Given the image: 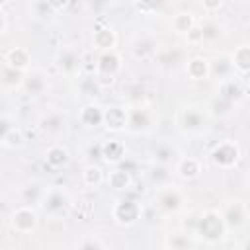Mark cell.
<instances>
[{
	"instance_id": "cell-28",
	"label": "cell",
	"mask_w": 250,
	"mask_h": 250,
	"mask_svg": "<svg viewBox=\"0 0 250 250\" xmlns=\"http://www.w3.org/2000/svg\"><path fill=\"white\" fill-rule=\"evenodd\" d=\"M23 82V72H18L14 68H10L8 64H2L0 66V84L14 90V88H20Z\"/></svg>"
},
{
	"instance_id": "cell-23",
	"label": "cell",
	"mask_w": 250,
	"mask_h": 250,
	"mask_svg": "<svg viewBox=\"0 0 250 250\" xmlns=\"http://www.w3.org/2000/svg\"><path fill=\"white\" fill-rule=\"evenodd\" d=\"M64 125H66V121H64V115L61 111H51L39 119V129L45 135H53V137L61 135L64 131Z\"/></svg>"
},
{
	"instance_id": "cell-15",
	"label": "cell",
	"mask_w": 250,
	"mask_h": 250,
	"mask_svg": "<svg viewBox=\"0 0 250 250\" xmlns=\"http://www.w3.org/2000/svg\"><path fill=\"white\" fill-rule=\"evenodd\" d=\"M174 172H176L178 178H182L186 182L197 180L201 176V160L195 158V156H182V158L176 160Z\"/></svg>"
},
{
	"instance_id": "cell-18",
	"label": "cell",
	"mask_w": 250,
	"mask_h": 250,
	"mask_svg": "<svg viewBox=\"0 0 250 250\" xmlns=\"http://www.w3.org/2000/svg\"><path fill=\"white\" fill-rule=\"evenodd\" d=\"M113 191H127V189H131V186H133V176H131V172L127 170V168H113V170H109L107 172V176H105V180H104Z\"/></svg>"
},
{
	"instance_id": "cell-6",
	"label": "cell",
	"mask_w": 250,
	"mask_h": 250,
	"mask_svg": "<svg viewBox=\"0 0 250 250\" xmlns=\"http://www.w3.org/2000/svg\"><path fill=\"white\" fill-rule=\"evenodd\" d=\"M184 191L178 188V186H162V188H156V195H154V203L160 211L164 213H178L182 207H184Z\"/></svg>"
},
{
	"instance_id": "cell-40",
	"label": "cell",
	"mask_w": 250,
	"mask_h": 250,
	"mask_svg": "<svg viewBox=\"0 0 250 250\" xmlns=\"http://www.w3.org/2000/svg\"><path fill=\"white\" fill-rule=\"evenodd\" d=\"M98 88H100V84H98L96 76H86V78H84V82H82V92H84L86 96H94V94L98 92Z\"/></svg>"
},
{
	"instance_id": "cell-21",
	"label": "cell",
	"mask_w": 250,
	"mask_h": 250,
	"mask_svg": "<svg viewBox=\"0 0 250 250\" xmlns=\"http://www.w3.org/2000/svg\"><path fill=\"white\" fill-rule=\"evenodd\" d=\"M100 150H102V160H105L109 164H119L127 154V148L119 139H109V141L102 143Z\"/></svg>"
},
{
	"instance_id": "cell-19",
	"label": "cell",
	"mask_w": 250,
	"mask_h": 250,
	"mask_svg": "<svg viewBox=\"0 0 250 250\" xmlns=\"http://www.w3.org/2000/svg\"><path fill=\"white\" fill-rule=\"evenodd\" d=\"M229 61H230V66H232V70H234L236 74L246 76L248 70H250V45H248V43L238 45V47L230 53Z\"/></svg>"
},
{
	"instance_id": "cell-30",
	"label": "cell",
	"mask_w": 250,
	"mask_h": 250,
	"mask_svg": "<svg viewBox=\"0 0 250 250\" xmlns=\"http://www.w3.org/2000/svg\"><path fill=\"white\" fill-rule=\"evenodd\" d=\"M209 74H213V76H217V78H221V80L230 78L232 66H230L229 57H217L213 62H209Z\"/></svg>"
},
{
	"instance_id": "cell-9",
	"label": "cell",
	"mask_w": 250,
	"mask_h": 250,
	"mask_svg": "<svg viewBox=\"0 0 250 250\" xmlns=\"http://www.w3.org/2000/svg\"><path fill=\"white\" fill-rule=\"evenodd\" d=\"M10 225H12V229H14L16 232H20V234H29V232H33V230L37 229V225H39V215H37V211H35L31 205H21V207H18V209L12 211V215H10Z\"/></svg>"
},
{
	"instance_id": "cell-34",
	"label": "cell",
	"mask_w": 250,
	"mask_h": 250,
	"mask_svg": "<svg viewBox=\"0 0 250 250\" xmlns=\"http://www.w3.org/2000/svg\"><path fill=\"white\" fill-rule=\"evenodd\" d=\"M23 143H25V137H23V131L20 127H12L8 131V135L4 137V141H2V145L8 146V148H21Z\"/></svg>"
},
{
	"instance_id": "cell-2",
	"label": "cell",
	"mask_w": 250,
	"mask_h": 250,
	"mask_svg": "<svg viewBox=\"0 0 250 250\" xmlns=\"http://www.w3.org/2000/svg\"><path fill=\"white\" fill-rule=\"evenodd\" d=\"M178 125L184 133L189 135H201L209 125V113L203 105L188 104L178 113Z\"/></svg>"
},
{
	"instance_id": "cell-38",
	"label": "cell",
	"mask_w": 250,
	"mask_h": 250,
	"mask_svg": "<svg viewBox=\"0 0 250 250\" xmlns=\"http://www.w3.org/2000/svg\"><path fill=\"white\" fill-rule=\"evenodd\" d=\"M186 41H188L189 47H199V45H203V37H201L199 25H195L193 29H189V31L186 33Z\"/></svg>"
},
{
	"instance_id": "cell-16",
	"label": "cell",
	"mask_w": 250,
	"mask_h": 250,
	"mask_svg": "<svg viewBox=\"0 0 250 250\" xmlns=\"http://www.w3.org/2000/svg\"><path fill=\"white\" fill-rule=\"evenodd\" d=\"M186 74L189 80L193 82H201V80H207L211 74H209V61L201 55H193L186 61Z\"/></svg>"
},
{
	"instance_id": "cell-11",
	"label": "cell",
	"mask_w": 250,
	"mask_h": 250,
	"mask_svg": "<svg viewBox=\"0 0 250 250\" xmlns=\"http://www.w3.org/2000/svg\"><path fill=\"white\" fill-rule=\"evenodd\" d=\"M223 215V221H225V227L227 230H232V229H240L246 225V219H248V209H246V203L240 201V199H234L230 201L225 211L221 213Z\"/></svg>"
},
{
	"instance_id": "cell-39",
	"label": "cell",
	"mask_w": 250,
	"mask_h": 250,
	"mask_svg": "<svg viewBox=\"0 0 250 250\" xmlns=\"http://www.w3.org/2000/svg\"><path fill=\"white\" fill-rule=\"evenodd\" d=\"M76 250H104V244L100 242V238H96V236H88V238H84V240L78 244Z\"/></svg>"
},
{
	"instance_id": "cell-33",
	"label": "cell",
	"mask_w": 250,
	"mask_h": 250,
	"mask_svg": "<svg viewBox=\"0 0 250 250\" xmlns=\"http://www.w3.org/2000/svg\"><path fill=\"white\" fill-rule=\"evenodd\" d=\"M176 156H178V152H176V148L172 145H158L154 148V160H156V164L170 166V162L176 160Z\"/></svg>"
},
{
	"instance_id": "cell-12",
	"label": "cell",
	"mask_w": 250,
	"mask_h": 250,
	"mask_svg": "<svg viewBox=\"0 0 250 250\" xmlns=\"http://www.w3.org/2000/svg\"><path fill=\"white\" fill-rule=\"evenodd\" d=\"M117 45V31L109 25V23H104V25H98L92 33V47L100 53L104 51H113Z\"/></svg>"
},
{
	"instance_id": "cell-5",
	"label": "cell",
	"mask_w": 250,
	"mask_h": 250,
	"mask_svg": "<svg viewBox=\"0 0 250 250\" xmlns=\"http://www.w3.org/2000/svg\"><path fill=\"white\" fill-rule=\"evenodd\" d=\"M121 66H123V62H121V55L113 49V51H104V53H100L98 55V61H96V80H98V84L100 86H104V84H111L113 80H115V76L121 72Z\"/></svg>"
},
{
	"instance_id": "cell-14",
	"label": "cell",
	"mask_w": 250,
	"mask_h": 250,
	"mask_svg": "<svg viewBox=\"0 0 250 250\" xmlns=\"http://www.w3.org/2000/svg\"><path fill=\"white\" fill-rule=\"evenodd\" d=\"M21 88H23V92L29 94V96H41V94H45L47 88H49V76H47L43 70H31V72L23 74Z\"/></svg>"
},
{
	"instance_id": "cell-37",
	"label": "cell",
	"mask_w": 250,
	"mask_h": 250,
	"mask_svg": "<svg viewBox=\"0 0 250 250\" xmlns=\"http://www.w3.org/2000/svg\"><path fill=\"white\" fill-rule=\"evenodd\" d=\"M230 107H232V104L229 102V100H225V98H221L219 94L213 98V102H211V105H209V109H207V113H213V115H227L229 111H230Z\"/></svg>"
},
{
	"instance_id": "cell-3",
	"label": "cell",
	"mask_w": 250,
	"mask_h": 250,
	"mask_svg": "<svg viewBox=\"0 0 250 250\" xmlns=\"http://www.w3.org/2000/svg\"><path fill=\"white\" fill-rule=\"evenodd\" d=\"M242 158V148L236 141L232 139H225V141H219L211 152H209V160L213 166L217 168H223V170H230L234 168Z\"/></svg>"
},
{
	"instance_id": "cell-25",
	"label": "cell",
	"mask_w": 250,
	"mask_h": 250,
	"mask_svg": "<svg viewBox=\"0 0 250 250\" xmlns=\"http://www.w3.org/2000/svg\"><path fill=\"white\" fill-rule=\"evenodd\" d=\"M166 248L164 250H193V234L188 232V230H174L166 236L164 240Z\"/></svg>"
},
{
	"instance_id": "cell-42",
	"label": "cell",
	"mask_w": 250,
	"mask_h": 250,
	"mask_svg": "<svg viewBox=\"0 0 250 250\" xmlns=\"http://www.w3.org/2000/svg\"><path fill=\"white\" fill-rule=\"evenodd\" d=\"M12 127H14V125H12V121H10L6 115H0V145H2L4 137L8 135V131H10Z\"/></svg>"
},
{
	"instance_id": "cell-20",
	"label": "cell",
	"mask_w": 250,
	"mask_h": 250,
	"mask_svg": "<svg viewBox=\"0 0 250 250\" xmlns=\"http://www.w3.org/2000/svg\"><path fill=\"white\" fill-rule=\"evenodd\" d=\"M78 121L84 127H90V129L92 127H100L102 121H104V107L100 104H94V102L82 105L80 111H78Z\"/></svg>"
},
{
	"instance_id": "cell-7",
	"label": "cell",
	"mask_w": 250,
	"mask_h": 250,
	"mask_svg": "<svg viewBox=\"0 0 250 250\" xmlns=\"http://www.w3.org/2000/svg\"><path fill=\"white\" fill-rule=\"evenodd\" d=\"M143 215V207L137 199H119L111 209V219L119 227H133Z\"/></svg>"
},
{
	"instance_id": "cell-29",
	"label": "cell",
	"mask_w": 250,
	"mask_h": 250,
	"mask_svg": "<svg viewBox=\"0 0 250 250\" xmlns=\"http://www.w3.org/2000/svg\"><path fill=\"white\" fill-rule=\"evenodd\" d=\"M61 6L59 4H53V2H33L29 6V12L37 20H51L53 16H57V10Z\"/></svg>"
},
{
	"instance_id": "cell-32",
	"label": "cell",
	"mask_w": 250,
	"mask_h": 250,
	"mask_svg": "<svg viewBox=\"0 0 250 250\" xmlns=\"http://www.w3.org/2000/svg\"><path fill=\"white\" fill-rule=\"evenodd\" d=\"M197 25H199L203 43H205V41H215V39H219L221 33H223L221 25H219L215 20H207V21H201V23H197Z\"/></svg>"
},
{
	"instance_id": "cell-41",
	"label": "cell",
	"mask_w": 250,
	"mask_h": 250,
	"mask_svg": "<svg viewBox=\"0 0 250 250\" xmlns=\"http://www.w3.org/2000/svg\"><path fill=\"white\" fill-rule=\"evenodd\" d=\"M201 8H203V12H217V10H221L223 8V0H205V2H201Z\"/></svg>"
},
{
	"instance_id": "cell-43",
	"label": "cell",
	"mask_w": 250,
	"mask_h": 250,
	"mask_svg": "<svg viewBox=\"0 0 250 250\" xmlns=\"http://www.w3.org/2000/svg\"><path fill=\"white\" fill-rule=\"evenodd\" d=\"M6 29H8V18H6V12L0 8V37L6 33Z\"/></svg>"
},
{
	"instance_id": "cell-10",
	"label": "cell",
	"mask_w": 250,
	"mask_h": 250,
	"mask_svg": "<svg viewBox=\"0 0 250 250\" xmlns=\"http://www.w3.org/2000/svg\"><path fill=\"white\" fill-rule=\"evenodd\" d=\"M102 125L111 133H121L127 129V107L119 104H111L104 107V121Z\"/></svg>"
},
{
	"instance_id": "cell-22",
	"label": "cell",
	"mask_w": 250,
	"mask_h": 250,
	"mask_svg": "<svg viewBox=\"0 0 250 250\" xmlns=\"http://www.w3.org/2000/svg\"><path fill=\"white\" fill-rule=\"evenodd\" d=\"M219 96H221V98H225V100H229L230 104L240 102V100L246 96L244 82H242L240 78H232V76H230V78H227V80H223Z\"/></svg>"
},
{
	"instance_id": "cell-36",
	"label": "cell",
	"mask_w": 250,
	"mask_h": 250,
	"mask_svg": "<svg viewBox=\"0 0 250 250\" xmlns=\"http://www.w3.org/2000/svg\"><path fill=\"white\" fill-rule=\"evenodd\" d=\"M150 180L156 188H162V186H168L170 182V168L168 166H162V164H156L150 172Z\"/></svg>"
},
{
	"instance_id": "cell-8",
	"label": "cell",
	"mask_w": 250,
	"mask_h": 250,
	"mask_svg": "<svg viewBox=\"0 0 250 250\" xmlns=\"http://www.w3.org/2000/svg\"><path fill=\"white\" fill-rule=\"evenodd\" d=\"M156 121L154 109H150L148 105H135L131 109H127V131L131 133H146L152 129Z\"/></svg>"
},
{
	"instance_id": "cell-13",
	"label": "cell",
	"mask_w": 250,
	"mask_h": 250,
	"mask_svg": "<svg viewBox=\"0 0 250 250\" xmlns=\"http://www.w3.org/2000/svg\"><path fill=\"white\" fill-rule=\"evenodd\" d=\"M31 51L27 47H12L6 55H4V64H8L10 68L18 70V72H27L31 66Z\"/></svg>"
},
{
	"instance_id": "cell-17",
	"label": "cell",
	"mask_w": 250,
	"mask_h": 250,
	"mask_svg": "<svg viewBox=\"0 0 250 250\" xmlns=\"http://www.w3.org/2000/svg\"><path fill=\"white\" fill-rule=\"evenodd\" d=\"M57 66L64 74H76L80 70V53L70 47H62L57 55Z\"/></svg>"
},
{
	"instance_id": "cell-24",
	"label": "cell",
	"mask_w": 250,
	"mask_h": 250,
	"mask_svg": "<svg viewBox=\"0 0 250 250\" xmlns=\"http://www.w3.org/2000/svg\"><path fill=\"white\" fill-rule=\"evenodd\" d=\"M45 162L51 166V168H55V170H59V168H64L68 162H70V152H68V148L64 146V145H51L47 150H45Z\"/></svg>"
},
{
	"instance_id": "cell-35",
	"label": "cell",
	"mask_w": 250,
	"mask_h": 250,
	"mask_svg": "<svg viewBox=\"0 0 250 250\" xmlns=\"http://www.w3.org/2000/svg\"><path fill=\"white\" fill-rule=\"evenodd\" d=\"M96 61H98V55H94V49L80 53V70H84L88 76H94L96 74Z\"/></svg>"
},
{
	"instance_id": "cell-44",
	"label": "cell",
	"mask_w": 250,
	"mask_h": 250,
	"mask_svg": "<svg viewBox=\"0 0 250 250\" xmlns=\"http://www.w3.org/2000/svg\"><path fill=\"white\" fill-rule=\"evenodd\" d=\"M133 8L139 10V12H141V10H143V12H150L154 6H150V4H133Z\"/></svg>"
},
{
	"instance_id": "cell-45",
	"label": "cell",
	"mask_w": 250,
	"mask_h": 250,
	"mask_svg": "<svg viewBox=\"0 0 250 250\" xmlns=\"http://www.w3.org/2000/svg\"><path fill=\"white\" fill-rule=\"evenodd\" d=\"M53 250H59V248H53Z\"/></svg>"
},
{
	"instance_id": "cell-31",
	"label": "cell",
	"mask_w": 250,
	"mask_h": 250,
	"mask_svg": "<svg viewBox=\"0 0 250 250\" xmlns=\"http://www.w3.org/2000/svg\"><path fill=\"white\" fill-rule=\"evenodd\" d=\"M133 53L137 59H146L150 55L156 53V43L152 37H143V39H137L135 45H133Z\"/></svg>"
},
{
	"instance_id": "cell-26",
	"label": "cell",
	"mask_w": 250,
	"mask_h": 250,
	"mask_svg": "<svg viewBox=\"0 0 250 250\" xmlns=\"http://www.w3.org/2000/svg\"><path fill=\"white\" fill-rule=\"evenodd\" d=\"M104 180H105V176H104L102 166H98V164H86L82 168V184L86 188H98V186L104 184Z\"/></svg>"
},
{
	"instance_id": "cell-27",
	"label": "cell",
	"mask_w": 250,
	"mask_h": 250,
	"mask_svg": "<svg viewBox=\"0 0 250 250\" xmlns=\"http://www.w3.org/2000/svg\"><path fill=\"white\" fill-rule=\"evenodd\" d=\"M197 25V18L193 12H178L174 18H172V27L176 33H188L189 29H193Z\"/></svg>"
},
{
	"instance_id": "cell-1",
	"label": "cell",
	"mask_w": 250,
	"mask_h": 250,
	"mask_svg": "<svg viewBox=\"0 0 250 250\" xmlns=\"http://www.w3.org/2000/svg\"><path fill=\"white\" fill-rule=\"evenodd\" d=\"M193 234H197V238H201L203 242H209V244L221 242L227 236V227H225L223 215L217 209L203 211L199 215V219H195Z\"/></svg>"
},
{
	"instance_id": "cell-4",
	"label": "cell",
	"mask_w": 250,
	"mask_h": 250,
	"mask_svg": "<svg viewBox=\"0 0 250 250\" xmlns=\"http://www.w3.org/2000/svg\"><path fill=\"white\" fill-rule=\"evenodd\" d=\"M39 207L49 217L61 219V217H64L72 209V199H70L66 189H62V188H49V189H45Z\"/></svg>"
}]
</instances>
